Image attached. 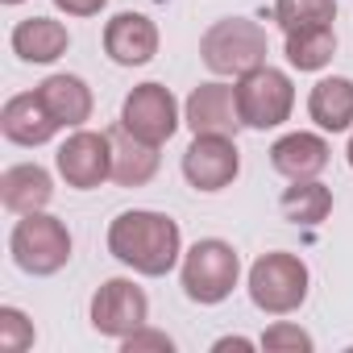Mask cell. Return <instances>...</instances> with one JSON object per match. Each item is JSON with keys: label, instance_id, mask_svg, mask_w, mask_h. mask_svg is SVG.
I'll return each instance as SVG.
<instances>
[{"label": "cell", "instance_id": "1", "mask_svg": "<svg viewBox=\"0 0 353 353\" xmlns=\"http://www.w3.org/2000/svg\"><path fill=\"white\" fill-rule=\"evenodd\" d=\"M108 254L133 274L162 279L183 262L179 221H170L166 212H150V208H129L108 225Z\"/></svg>", "mask_w": 353, "mask_h": 353}, {"label": "cell", "instance_id": "2", "mask_svg": "<svg viewBox=\"0 0 353 353\" xmlns=\"http://www.w3.org/2000/svg\"><path fill=\"white\" fill-rule=\"evenodd\" d=\"M179 283H183V295L200 307H216L233 295V287L241 283V258L229 241L221 237H204L196 241L183 262H179Z\"/></svg>", "mask_w": 353, "mask_h": 353}, {"label": "cell", "instance_id": "3", "mask_svg": "<svg viewBox=\"0 0 353 353\" xmlns=\"http://www.w3.org/2000/svg\"><path fill=\"white\" fill-rule=\"evenodd\" d=\"M250 299L258 312L266 316H291L303 307L307 299V287H312V274H307V262L291 250H270L262 254L254 266H250Z\"/></svg>", "mask_w": 353, "mask_h": 353}, {"label": "cell", "instance_id": "4", "mask_svg": "<svg viewBox=\"0 0 353 353\" xmlns=\"http://www.w3.org/2000/svg\"><path fill=\"white\" fill-rule=\"evenodd\" d=\"M266 54H270L266 30H262L258 21H250V17H225V21L208 26L204 38H200V59H204V67H208L212 75H225V79H229V75L241 79L245 71L262 67Z\"/></svg>", "mask_w": 353, "mask_h": 353}, {"label": "cell", "instance_id": "5", "mask_svg": "<svg viewBox=\"0 0 353 353\" xmlns=\"http://www.w3.org/2000/svg\"><path fill=\"white\" fill-rule=\"evenodd\" d=\"M9 254H13V262L26 274L50 279V274H59L71 262V229L59 216H50L46 208L42 212H26L13 225V233H9Z\"/></svg>", "mask_w": 353, "mask_h": 353}, {"label": "cell", "instance_id": "6", "mask_svg": "<svg viewBox=\"0 0 353 353\" xmlns=\"http://www.w3.org/2000/svg\"><path fill=\"white\" fill-rule=\"evenodd\" d=\"M237 112H241V125L245 129H279L291 121V108H295V83L287 71L262 63L254 71H245L237 83Z\"/></svg>", "mask_w": 353, "mask_h": 353}, {"label": "cell", "instance_id": "7", "mask_svg": "<svg viewBox=\"0 0 353 353\" xmlns=\"http://www.w3.org/2000/svg\"><path fill=\"white\" fill-rule=\"evenodd\" d=\"M121 125L133 133V137H141V141H150V145H166L170 137H174V129L183 125V108H179V100L170 96V88H162V83H137L129 96H125V104H121Z\"/></svg>", "mask_w": 353, "mask_h": 353}, {"label": "cell", "instance_id": "8", "mask_svg": "<svg viewBox=\"0 0 353 353\" xmlns=\"http://www.w3.org/2000/svg\"><path fill=\"white\" fill-rule=\"evenodd\" d=\"M54 166L63 174V183L75 188V192H96L100 183L112 179V137L108 129L96 133V129H75L59 154H54Z\"/></svg>", "mask_w": 353, "mask_h": 353}, {"label": "cell", "instance_id": "9", "mask_svg": "<svg viewBox=\"0 0 353 353\" xmlns=\"http://www.w3.org/2000/svg\"><path fill=\"white\" fill-rule=\"evenodd\" d=\"M241 174V150L237 137H221V133H196L192 145L183 150V179L196 192H225L233 188V179Z\"/></svg>", "mask_w": 353, "mask_h": 353}, {"label": "cell", "instance_id": "10", "mask_svg": "<svg viewBox=\"0 0 353 353\" xmlns=\"http://www.w3.org/2000/svg\"><path fill=\"white\" fill-rule=\"evenodd\" d=\"M88 316H92V328L100 336L121 341V336L137 332L150 320V299H145V291L133 279H104L96 287V295H92Z\"/></svg>", "mask_w": 353, "mask_h": 353}, {"label": "cell", "instance_id": "11", "mask_svg": "<svg viewBox=\"0 0 353 353\" xmlns=\"http://www.w3.org/2000/svg\"><path fill=\"white\" fill-rule=\"evenodd\" d=\"M183 125L192 133H221V137H237L241 125V112H237V88L212 79V83H200L192 88V96L183 100Z\"/></svg>", "mask_w": 353, "mask_h": 353}, {"label": "cell", "instance_id": "12", "mask_svg": "<svg viewBox=\"0 0 353 353\" xmlns=\"http://www.w3.org/2000/svg\"><path fill=\"white\" fill-rule=\"evenodd\" d=\"M104 54L117 67H145L158 54V26L145 13H117L104 26Z\"/></svg>", "mask_w": 353, "mask_h": 353}, {"label": "cell", "instance_id": "13", "mask_svg": "<svg viewBox=\"0 0 353 353\" xmlns=\"http://www.w3.org/2000/svg\"><path fill=\"white\" fill-rule=\"evenodd\" d=\"M34 92H38V100L46 104V112L59 121V129H83V125L92 121L96 100H92V88H88L79 75H67V71L46 75Z\"/></svg>", "mask_w": 353, "mask_h": 353}, {"label": "cell", "instance_id": "14", "mask_svg": "<svg viewBox=\"0 0 353 353\" xmlns=\"http://www.w3.org/2000/svg\"><path fill=\"white\" fill-rule=\"evenodd\" d=\"M0 133H5L13 145H46L59 133V121L46 112V104L38 100V92H21L13 100H5L0 108Z\"/></svg>", "mask_w": 353, "mask_h": 353}, {"label": "cell", "instance_id": "15", "mask_svg": "<svg viewBox=\"0 0 353 353\" xmlns=\"http://www.w3.org/2000/svg\"><path fill=\"white\" fill-rule=\"evenodd\" d=\"M9 46H13V54H17L21 63L50 67V63H59V59L71 50V34H67V26L54 21V17H26V21L13 26Z\"/></svg>", "mask_w": 353, "mask_h": 353}, {"label": "cell", "instance_id": "16", "mask_svg": "<svg viewBox=\"0 0 353 353\" xmlns=\"http://www.w3.org/2000/svg\"><path fill=\"white\" fill-rule=\"evenodd\" d=\"M112 137V183L121 188H145L154 174H158V162H162V145H150L141 137H133L121 121L108 129Z\"/></svg>", "mask_w": 353, "mask_h": 353}, {"label": "cell", "instance_id": "17", "mask_svg": "<svg viewBox=\"0 0 353 353\" xmlns=\"http://www.w3.org/2000/svg\"><path fill=\"white\" fill-rule=\"evenodd\" d=\"M270 166L283 174V179H316V174L328 166V141L320 133H283L274 145H270Z\"/></svg>", "mask_w": 353, "mask_h": 353}, {"label": "cell", "instance_id": "18", "mask_svg": "<svg viewBox=\"0 0 353 353\" xmlns=\"http://www.w3.org/2000/svg\"><path fill=\"white\" fill-rule=\"evenodd\" d=\"M54 200V179L50 170L38 166V162H17L0 174V204L9 212L26 216V212H42L46 204Z\"/></svg>", "mask_w": 353, "mask_h": 353}, {"label": "cell", "instance_id": "19", "mask_svg": "<svg viewBox=\"0 0 353 353\" xmlns=\"http://www.w3.org/2000/svg\"><path fill=\"white\" fill-rule=\"evenodd\" d=\"M307 117L324 133H345L353 129V79L345 75H324L312 96H307Z\"/></svg>", "mask_w": 353, "mask_h": 353}, {"label": "cell", "instance_id": "20", "mask_svg": "<svg viewBox=\"0 0 353 353\" xmlns=\"http://www.w3.org/2000/svg\"><path fill=\"white\" fill-rule=\"evenodd\" d=\"M279 208L291 225H320L328 221L332 212V192L320 183V179H295L283 196H279Z\"/></svg>", "mask_w": 353, "mask_h": 353}, {"label": "cell", "instance_id": "21", "mask_svg": "<svg viewBox=\"0 0 353 353\" xmlns=\"http://www.w3.org/2000/svg\"><path fill=\"white\" fill-rule=\"evenodd\" d=\"M336 54V30L332 26H312L287 34V63L295 71H324Z\"/></svg>", "mask_w": 353, "mask_h": 353}, {"label": "cell", "instance_id": "22", "mask_svg": "<svg viewBox=\"0 0 353 353\" xmlns=\"http://www.w3.org/2000/svg\"><path fill=\"white\" fill-rule=\"evenodd\" d=\"M274 21L283 34L332 26L336 21V0H274Z\"/></svg>", "mask_w": 353, "mask_h": 353}, {"label": "cell", "instance_id": "23", "mask_svg": "<svg viewBox=\"0 0 353 353\" xmlns=\"http://www.w3.org/2000/svg\"><path fill=\"white\" fill-rule=\"evenodd\" d=\"M34 320L21 307H0V353H26L34 349Z\"/></svg>", "mask_w": 353, "mask_h": 353}, {"label": "cell", "instance_id": "24", "mask_svg": "<svg viewBox=\"0 0 353 353\" xmlns=\"http://www.w3.org/2000/svg\"><path fill=\"white\" fill-rule=\"evenodd\" d=\"M258 345H262L266 353H312V349H316L312 332H303L299 324H287V320H274V324L262 332Z\"/></svg>", "mask_w": 353, "mask_h": 353}, {"label": "cell", "instance_id": "25", "mask_svg": "<svg viewBox=\"0 0 353 353\" xmlns=\"http://www.w3.org/2000/svg\"><path fill=\"white\" fill-rule=\"evenodd\" d=\"M170 353L174 349V341L166 336V332H158V328H150V324H141L137 332H129V336H121V353Z\"/></svg>", "mask_w": 353, "mask_h": 353}, {"label": "cell", "instance_id": "26", "mask_svg": "<svg viewBox=\"0 0 353 353\" xmlns=\"http://www.w3.org/2000/svg\"><path fill=\"white\" fill-rule=\"evenodd\" d=\"M108 0H54V9L67 17H100Z\"/></svg>", "mask_w": 353, "mask_h": 353}, {"label": "cell", "instance_id": "27", "mask_svg": "<svg viewBox=\"0 0 353 353\" xmlns=\"http://www.w3.org/2000/svg\"><path fill=\"white\" fill-rule=\"evenodd\" d=\"M212 349H216V353H225V349H254V341H245V336H221Z\"/></svg>", "mask_w": 353, "mask_h": 353}, {"label": "cell", "instance_id": "28", "mask_svg": "<svg viewBox=\"0 0 353 353\" xmlns=\"http://www.w3.org/2000/svg\"><path fill=\"white\" fill-rule=\"evenodd\" d=\"M345 154H349V166H353V133H349V150Z\"/></svg>", "mask_w": 353, "mask_h": 353}, {"label": "cell", "instance_id": "29", "mask_svg": "<svg viewBox=\"0 0 353 353\" xmlns=\"http://www.w3.org/2000/svg\"><path fill=\"white\" fill-rule=\"evenodd\" d=\"M0 5H26V0H0Z\"/></svg>", "mask_w": 353, "mask_h": 353}]
</instances>
